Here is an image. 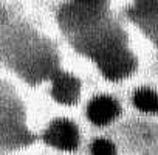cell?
I'll return each mask as SVG.
<instances>
[{
    "mask_svg": "<svg viewBox=\"0 0 158 155\" xmlns=\"http://www.w3.org/2000/svg\"><path fill=\"white\" fill-rule=\"evenodd\" d=\"M135 2H136V16L158 14V0H135Z\"/></svg>",
    "mask_w": 158,
    "mask_h": 155,
    "instance_id": "52a82bcc",
    "label": "cell"
},
{
    "mask_svg": "<svg viewBox=\"0 0 158 155\" xmlns=\"http://www.w3.org/2000/svg\"><path fill=\"white\" fill-rule=\"evenodd\" d=\"M92 153L93 155H116V149L112 141L98 138L92 144Z\"/></svg>",
    "mask_w": 158,
    "mask_h": 155,
    "instance_id": "8992f818",
    "label": "cell"
},
{
    "mask_svg": "<svg viewBox=\"0 0 158 155\" xmlns=\"http://www.w3.org/2000/svg\"><path fill=\"white\" fill-rule=\"evenodd\" d=\"M119 104L112 96H96L87 107V116L96 126H106L112 123L119 115Z\"/></svg>",
    "mask_w": 158,
    "mask_h": 155,
    "instance_id": "277c9868",
    "label": "cell"
},
{
    "mask_svg": "<svg viewBox=\"0 0 158 155\" xmlns=\"http://www.w3.org/2000/svg\"><path fill=\"white\" fill-rule=\"evenodd\" d=\"M79 6L90 8V10H101V6L106 3V0H76Z\"/></svg>",
    "mask_w": 158,
    "mask_h": 155,
    "instance_id": "ba28073f",
    "label": "cell"
},
{
    "mask_svg": "<svg viewBox=\"0 0 158 155\" xmlns=\"http://www.w3.org/2000/svg\"><path fill=\"white\" fill-rule=\"evenodd\" d=\"M47 144L60 150H76L79 146V130L70 119H57L48 126L44 133Z\"/></svg>",
    "mask_w": 158,
    "mask_h": 155,
    "instance_id": "7a4b0ae2",
    "label": "cell"
},
{
    "mask_svg": "<svg viewBox=\"0 0 158 155\" xmlns=\"http://www.w3.org/2000/svg\"><path fill=\"white\" fill-rule=\"evenodd\" d=\"M62 27L73 45L89 54L110 81L130 76L136 59L126 47L124 34L99 16V10L76 6L62 13Z\"/></svg>",
    "mask_w": 158,
    "mask_h": 155,
    "instance_id": "6da1fadb",
    "label": "cell"
},
{
    "mask_svg": "<svg viewBox=\"0 0 158 155\" xmlns=\"http://www.w3.org/2000/svg\"><path fill=\"white\" fill-rule=\"evenodd\" d=\"M53 98L65 106H73L77 103L81 95V82L76 76L70 73H56L51 87Z\"/></svg>",
    "mask_w": 158,
    "mask_h": 155,
    "instance_id": "3957f363",
    "label": "cell"
},
{
    "mask_svg": "<svg viewBox=\"0 0 158 155\" xmlns=\"http://www.w3.org/2000/svg\"><path fill=\"white\" fill-rule=\"evenodd\" d=\"M133 104L141 112L158 113V93L150 89H139L133 95Z\"/></svg>",
    "mask_w": 158,
    "mask_h": 155,
    "instance_id": "5b68a950",
    "label": "cell"
}]
</instances>
